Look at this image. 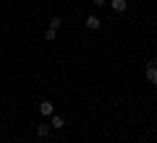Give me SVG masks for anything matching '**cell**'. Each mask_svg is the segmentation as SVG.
I'll return each mask as SVG.
<instances>
[{
  "instance_id": "obj_1",
  "label": "cell",
  "mask_w": 157,
  "mask_h": 143,
  "mask_svg": "<svg viewBox=\"0 0 157 143\" xmlns=\"http://www.w3.org/2000/svg\"><path fill=\"white\" fill-rule=\"evenodd\" d=\"M147 81L152 83V86H157V65H152V63H147Z\"/></svg>"
},
{
  "instance_id": "obj_2",
  "label": "cell",
  "mask_w": 157,
  "mask_h": 143,
  "mask_svg": "<svg viewBox=\"0 0 157 143\" xmlns=\"http://www.w3.org/2000/svg\"><path fill=\"white\" fill-rule=\"evenodd\" d=\"M110 8L115 13H126V8H128V0H110Z\"/></svg>"
},
{
  "instance_id": "obj_3",
  "label": "cell",
  "mask_w": 157,
  "mask_h": 143,
  "mask_svg": "<svg viewBox=\"0 0 157 143\" xmlns=\"http://www.w3.org/2000/svg\"><path fill=\"white\" fill-rule=\"evenodd\" d=\"M52 112H55V107H52V102H42V104H39V115H45V117H50Z\"/></svg>"
},
{
  "instance_id": "obj_4",
  "label": "cell",
  "mask_w": 157,
  "mask_h": 143,
  "mask_svg": "<svg viewBox=\"0 0 157 143\" xmlns=\"http://www.w3.org/2000/svg\"><path fill=\"white\" fill-rule=\"evenodd\" d=\"M50 117H52V120H50V127H55V130H60V127H63V125H66V120H63V117H60V115H55V112H52V115H50Z\"/></svg>"
},
{
  "instance_id": "obj_5",
  "label": "cell",
  "mask_w": 157,
  "mask_h": 143,
  "mask_svg": "<svg viewBox=\"0 0 157 143\" xmlns=\"http://www.w3.org/2000/svg\"><path fill=\"white\" fill-rule=\"evenodd\" d=\"M50 130H52V127L47 125V122H42V125H37V138H47V135H50Z\"/></svg>"
},
{
  "instance_id": "obj_6",
  "label": "cell",
  "mask_w": 157,
  "mask_h": 143,
  "mask_svg": "<svg viewBox=\"0 0 157 143\" xmlns=\"http://www.w3.org/2000/svg\"><path fill=\"white\" fill-rule=\"evenodd\" d=\"M100 18H97V16H86V29H92V31H94V29H100Z\"/></svg>"
},
{
  "instance_id": "obj_7",
  "label": "cell",
  "mask_w": 157,
  "mask_h": 143,
  "mask_svg": "<svg viewBox=\"0 0 157 143\" xmlns=\"http://www.w3.org/2000/svg\"><path fill=\"white\" fill-rule=\"evenodd\" d=\"M60 26H63V18L52 16V18H50V29H55V31H58V29H60Z\"/></svg>"
},
{
  "instance_id": "obj_8",
  "label": "cell",
  "mask_w": 157,
  "mask_h": 143,
  "mask_svg": "<svg viewBox=\"0 0 157 143\" xmlns=\"http://www.w3.org/2000/svg\"><path fill=\"white\" fill-rule=\"evenodd\" d=\"M55 37H58V31H55V29H50V26H47V29H45V39H47V42H52Z\"/></svg>"
},
{
  "instance_id": "obj_9",
  "label": "cell",
  "mask_w": 157,
  "mask_h": 143,
  "mask_svg": "<svg viewBox=\"0 0 157 143\" xmlns=\"http://www.w3.org/2000/svg\"><path fill=\"white\" fill-rule=\"evenodd\" d=\"M92 3H94V5H97V8H100V5H105L107 0H92Z\"/></svg>"
}]
</instances>
